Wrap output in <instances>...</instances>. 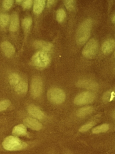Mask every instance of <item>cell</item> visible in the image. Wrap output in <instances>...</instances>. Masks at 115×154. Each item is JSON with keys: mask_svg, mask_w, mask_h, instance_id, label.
<instances>
[{"mask_svg": "<svg viewBox=\"0 0 115 154\" xmlns=\"http://www.w3.org/2000/svg\"><path fill=\"white\" fill-rule=\"evenodd\" d=\"M43 90V82L38 76L34 77L31 80L30 91L32 96L34 98L39 97Z\"/></svg>", "mask_w": 115, "mask_h": 154, "instance_id": "obj_6", "label": "cell"}, {"mask_svg": "<svg viewBox=\"0 0 115 154\" xmlns=\"http://www.w3.org/2000/svg\"><path fill=\"white\" fill-rule=\"evenodd\" d=\"M28 112L30 115L37 119H42L44 117V113L37 107L34 105H30L28 107Z\"/></svg>", "mask_w": 115, "mask_h": 154, "instance_id": "obj_12", "label": "cell"}, {"mask_svg": "<svg viewBox=\"0 0 115 154\" xmlns=\"http://www.w3.org/2000/svg\"><path fill=\"white\" fill-rule=\"evenodd\" d=\"M19 26V16L16 13H13L12 15L10 24V31L15 32L18 30Z\"/></svg>", "mask_w": 115, "mask_h": 154, "instance_id": "obj_14", "label": "cell"}, {"mask_svg": "<svg viewBox=\"0 0 115 154\" xmlns=\"http://www.w3.org/2000/svg\"><path fill=\"white\" fill-rule=\"evenodd\" d=\"M49 100L53 103L60 104L65 100L66 94L64 92L58 88H52L49 90L47 93Z\"/></svg>", "mask_w": 115, "mask_h": 154, "instance_id": "obj_4", "label": "cell"}, {"mask_svg": "<svg viewBox=\"0 0 115 154\" xmlns=\"http://www.w3.org/2000/svg\"><path fill=\"white\" fill-rule=\"evenodd\" d=\"M28 90V84L24 81L21 82L15 86V91L18 94L22 95L27 93Z\"/></svg>", "mask_w": 115, "mask_h": 154, "instance_id": "obj_16", "label": "cell"}, {"mask_svg": "<svg viewBox=\"0 0 115 154\" xmlns=\"http://www.w3.org/2000/svg\"><path fill=\"white\" fill-rule=\"evenodd\" d=\"M1 47L2 51L7 57H11L14 55L15 48L10 42L4 41L1 43Z\"/></svg>", "mask_w": 115, "mask_h": 154, "instance_id": "obj_9", "label": "cell"}, {"mask_svg": "<svg viewBox=\"0 0 115 154\" xmlns=\"http://www.w3.org/2000/svg\"><path fill=\"white\" fill-rule=\"evenodd\" d=\"M112 21H113V23H115V15H114L113 16V18H112Z\"/></svg>", "mask_w": 115, "mask_h": 154, "instance_id": "obj_30", "label": "cell"}, {"mask_svg": "<svg viewBox=\"0 0 115 154\" xmlns=\"http://www.w3.org/2000/svg\"><path fill=\"white\" fill-rule=\"evenodd\" d=\"M94 124H95V123L93 122H89V123H87V124L82 126V127L80 128V129H79V131H81V132H84V131H87L88 130L92 128V127L94 126Z\"/></svg>", "mask_w": 115, "mask_h": 154, "instance_id": "obj_27", "label": "cell"}, {"mask_svg": "<svg viewBox=\"0 0 115 154\" xmlns=\"http://www.w3.org/2000/svg\"><path fill=\"white\" fill-rule=\"evenodd\" d=\"M115 46V42L113 39H108L103 43L102 47V52L105 54H109L112 53Z\"/></svg>", "mask_w": 115, "mask_h": 154, "instance_id": "obj_11", "label": "cell"}, {"mask_svg": "<svg viewBox=\"0 0 115 154\" xmlns=\"http://www.w3.org/2000/svg\"><path fill=\"white\" fill-rule=\"evenodd\" d=\"M24 124L31 129L38 131L42 128V124L37 120L31 118H27L23 120Z\"/></svg>", "mask_w": 115, "mask_h": 154, "instance_id": "obj_10", "label": "cell"}, {"mask_svg": "<svg viewBox=\"0 0 115 154\" xmlns=\"http://www.w3.org/2000/svg\"><path fill=\"white\" fill-rule=\"evenodd\" d=\"M4 149L9 151H15L23 149L27 147L26 143L13 136L6 137L2 143Z\"/></svg>", "mask_w": 115, "mask_h": 154, "instance_id": "obj_2", "label": "cell"}, {"mask_svg": "<svg viewBox=\"0 0 115 154\" xmlns=\"http://www.w3.org/2000/svg\"><path fill=\"white\" fill-rule=\"evenodd\" d=\"M46 5L44 0H36L34 2L33 11L35 14H39L42 12Z\"/></svg>", "mask_w": 115, "mask_h": 154, "instance_id": "obj_15", "label": "cell"}, {"mask_svg": "<svg viewBox=\"0 0 115 154\" xmlns=\"http://www.w3.org/2000/svg\"><path fill=\"white\" fill-rule=\"evenodd\" d=\"M10 105V102L9 100H5L0 101V112L6 110Z\"/></svg>", "mask_w": 115, "mask_h": 154, "instance_id": "obj_25", "label": "cell"}, {"mask_svg": "<svg viewBox=\"0 0 115 154\" xmlns=\"http://www.w3.org/2000/svg\"><path fill=\"white\" fill-rule=\"evenodd\" d=\"M109 128V126L108 124H103L94 128L93 129L92 132L93 133H95V134L101 133V132H105L108 131Z\"/></svg>", "mask_w": 115, "mask_h": 154, "instance_id": "obj_20", "label": "cell"}, {"mask_svg": "<svg viewBox=\"0 0 115 154\" xmlns=\"http://www.w3.org/2000/svg\"><path fill=\"white\" fill-rule=\"evenodd\" d=\"M93 108L91 107H85L79 109L77 112V116L79 117H84L92 113Z\"/></svg>", "mask_w": 115, "mask_h": 154, "instance_id": "obj_19", "label": "cell"}, {"mask_svg": "<svg viewBox=\"0 0 115 154\" xmlns=\"http://www.w3.org/2000/svg\"><path fill=\"white\" fill-rule=\"evenodd\" d=\"M56 2V1H48L47 2V6L48 7H51L52 5H54L55 2Z\"/></svg>", "mask_w": 115, "mask_h": 154, "instance_id": "obj_29", "label": "cell"}, {"mask_svg": "<svg viewBox=\"0 0 115 154\" xmlns=\"http://www.w3.org/2000/svg\"><path fill=\"white\" fill-rule=\"evenodd\" d=\"M63 3L66 9L68 10L72 11L75 8L76 2L73 0H71V1H64Z\"/></svg>", "mask_w": 115, "mask_h": 154, "instance_id": "obj_24", "label": "cell"}, {"mask_svg": "<svg viewBox=\"0 0 115 154\" xmlns=\"http://www.w3.org/2000/svg\"><path fill=\"white\" fill-rule=\"evenodd\" d=\"M66 12L63 9H60L56 13V19L58 22H62L66 17Z\"/></svg>", "mask_w": 115, "mask_h": 154, "instance_id": "obj_23", "label": "cell"}, {"mask_svg": "<svg viewBox=\"0 0 115 154\" xmlns=\"http://www.w3.org/2000/svg\"><path fill=\"white\" fill-rule=\"evenodd\" d=\"M32 1L31 0H27L22 2V6L24 9H28L31 8L32 5Z\"/></svg>", "mask_w": 115, "mask_h": 154, "instance_id": "obj_28", "label": "cell"}, {"mask_svg": "<svg viewBox=\"0 0 115 154\" xmlns=\"http://www.w3.org/2000/svg\"><path fill=\"white\" fill-rule=\"evenodd\" d=\"M13 1L12 0H6L3 1L2 5L3 8L6 10L10 9L13 5Z\"/></svg>", "mask_w": 115, "mask_h": 154, "instance_id": "obj_26", "label": "cell"}, {"mask_svg": "<svg viewBox=\"0 0 115 154\" xmlns=\"http://www.w3.org/2000/svg\"><path fill=\"white\" fill-rule=\"evenodd\" d=\"M33 45L36 48L43 51H49L51 50L53 46L51 43L42 40L35 41L33 43Z\"/></svg>", "mask_w": 115, "mask_h": 154, "instance_id": "obj_13", "label": "cell"}, {"mask_svg": "<svg viewBox=\"0 0 115 154\" xmlns=\"http://www.w3.org/2000/svg\"><path fill=\"white\" fill-rule=\"evenodd\" d=\"M10 16L7 14H0V26L4 27L6 26L10 21Z\"/></svg>", "mask_w": 115, "mask_h": 154, "instance_id": "obj_21", "label": "cell"}, {"mask_svg": "<svg viewBox=\"0 0 115 154\" xmlns=\"http://www.w3.org/2000/svg\"><path fill=\"white\" fill-rule=\"evenodd\" d=\"M92 26L93 21L90 19L84 20L80 25L76 34V41L78 45L86 43L90 37Z\"/></svg>", "mask_w": 115, "mask_h": 154, "instance_id": "obj_1", "label": "cell"}, {"mask_svg": "<svg viewBox=\"0 0 115 154\" xmlns=\"http://www.w3.org/2000/svg\"><path fill=\"white\" fill-rule=\"evenodd\" d=\"M16 2H17V3H22V1H16Z\"/></svg>", "mask_w": 115, "mask_h": 154, "instance_id": "obj_31", "label": "cell"}, {"mask_svg": "<svg viewBox=\"0 0 115 154\" xmlns=\"http://www.w3.org/2000/svg\"><path fill=\"white\" fill-rule=\"evenodd\" d=\"M32 63L36 67L43 68L46 67L50 63V57L44 51H39L32 57Z\"/></svg>", "mask_w": 115, "mask_h": 154, "instance_id": "obj_3", "label": "cell"}, {"mask_svg": "<svg viewBox=\"0 0 115 154\" xmlns=\"http://www.w3.org/2000/svg\"><path fill=\"white\" fill-rule=\"evenodd\" d=\"M9 83L12 86H16L21 81L20 76L18 74L13 73L10 75L9 78Z\"/></svg>", "mask_w": 115, "mask_h": 154, "instance_id": "obj_18", "label": "cell"}, {"mask_svg": "<svg viewBox=\"0 0 115 154\" xmlns=\"http://www.w3.org/2000/svg\"><path fill=\"white\" fill-rule=\"evenodd\" d=\"M76 85L80 88L92 90H97L99 87L97 82L89 80H80L76 83Z\"/></svg>", "mask_w": 115, "mask_h": 154, "instance_id": "obj_8", "label": "cell"}, {"mask_svg": "<svg viewBox=\"0 0 115 154\" xmlns=\"http://www.w3.org/2000/svg\"><path fill=\"white\" fill-rule=\"evenodd\" d=\"M12 133L13 135L16 136H25L27 133V129L23 124H19L14 127Z\"/></svg>", "mask_w": 115, "mask_h": 154, "instance_id": "obj_17", "label": "cell"}, {"mask_svg": "<svg viewBox=\"0 0 115 154\" xmlns=\"http://www.w3.org/2000/svg\"><path fill=\"white\" fill-rule=\"evenodd\" d=\"M95 95L93 93L90 91L83 92L75 97L74 102L76 105H84L93 101Z\"/></svg>", "mask_w": 115, "mask_h": 154, "instance_id": "obj_7", "label": "cell"}, {"mask_svg": "<svg viewBox=\"0 0 115 154\" xmlns=\"http://www.w3.org/2000/svg\"><path fill=\"white\" fill-rule=\"evenodd\" d=\"M32 20L29 17L25 18L22 21V25L24 30L27 31L29 29L32 25Z\"/></svg>", "mask_w": 115, "mask_h": 154, "instance_id": "obj_22", "label": "cell"}, {"mask_svg": "<svg viewBox=\"0 0 115 154\" xmlns=\"http://www.w3.org/2000/svg\"><path fill=\"white\" fill-rule=\"evenodd\" d=\"M98 48L99 44L97 40L94 38L91 39L83 49V55L86 58H93L97 54Z\"/></svg>", "mask_w": 115, "mask_h": 154, "instance_id": "obj_5", "label": "cell"}]
</instances>
